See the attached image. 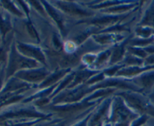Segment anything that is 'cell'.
Returning <instances> with one entry per match:
<instances>
[{"mask_svg":"<svg viewBox=\"0 0 154 126\" xmlns=\"http://www.w3.org/2000/svg\"><path fill=\"white\" fill-rule=\"evenodd\" d=\"M140 115L132 110L120 96H112L108 123L111 126H131Z\"/></svg>","mask_w":154,"mask_h":126,"instance_id":"cell-1","label":"cell"},{"mask_svg":"<svg viewBox=\"0 0 154 126\" xmlns=\"http://www.w3.org/2000/svg\"><path fill=\"white\" fill-rule=\"evenodd\" d=\"M114 94L121 97L126 104L138 115L154 117V104L147 94L138 92L121 90Z\"/></svg>","mask_w":154,"mask_h":126,"instance_id":"cell-2","label":"cell"},{"mask_svg":"<svg viewBox=\"0 0 154 126\" xmlns=\"http://www.w3.org/2000/svg\"><path fill=\"white\" fill-rule=\"evenodd\" d=\"M42 66L38 62L30 59L24 56L17 50L16 44L13 43L11 46L10 54H9L8 63L6 77L9 78L14 76L17 72L26 69L35 68Z\"/></svg>","mask_w":154,"mask_h":126,"instance_id":"cell-3","label":"cell"},{"mask_svg":"<svg viewBox=\"0 0 154 126\" xmlns=\"http://www.w3.org/2000/svg\"><path fill=\"white\" fill-rule=\"evenodd\" d=\"M57 8L66 16L78 18L79 20L91 18L96 14L95 10H91L84 2L75 1H50Z\"/></svg>","mask_w":154,"mask_h":126,"instance_id":"cell-4","label":"cell"},{"mask_svg":"<svg viewBox=\"0 0 154 126\" xmlns=\"http://www.w3.org/2000/svg\"><path fill=\"white\" fill-rule=\"evenodd\" d=\"M52 70H50L49 68L45 66H40L35 68L26 69L17 72L14 76L27 82L29 84L36 86L37 89L38 86L40 85L51 73Z\"/></svg>","mask_w":154,"mask_h":126,"instance_id":"cell-5","label":"cell"},{"mask_svg":"<svg viewBox=\"0 0 154 126\" xmlns=\"http://www.w3.org/2000/svg\"><path fill=\"white\" fill-rule=\"evenodd\" d=\"M16 46L17 50L24 56L38 62L42 66L48 68V58L45 50L38 44L17 41Z\"/></svg>","mask_w":154,"mask_h":126,"instance_id":"cell-6","label":"cell"},{"mask_svg":"<svg viewBox=\"0 0 154 126\" xmlns=\"http://www.w3.org/2000/svg\"><path fill=\"white\" fill-rule=\"evenodd\" d=\"M42 2L46 10L48 18L52 20L54 24L57 26L59 33L65 40L69 33L67 27V19H66L67 16H66L58 8H57L54 4H51L50 1H42Z\"/></svg>","mask_w":154,"mask_h":126,"instance_id":"cell-7","label":"cell"},{"mask_svg":"<svg viewBox=\"0 0 154 126\" xmlns=\"http://www.w3.org/2000/svg\"><path fill=\"white\" fill-rule=\"evenodd\" d=\"M112 96L104 99L102 103L96 106L90 117L89 126H97L100 123L108 122Z\"/></svg>","mask_w":154,"mask_h":126,"instance_id":"cell-8","label":"cell"},{"mask_svg":"<svg viewBox=\"0 0 154 126\" xmlns=\"http://www.w3.org/2000/svg\"><path fill=\"white\" fill-rule=\"evenodd\" d=\"M128 36L120 33L106 32L93 34L91 37V39L99 46L106 48L114 46L117 44L124 40Z\"/></svg>","mask_w":154,"mask_h":126,"instance_id":"cell-9","label":"cell"},{"mask_svg":"<svg viewBox=\"0 0 154 126\" xmlns=\"http://www.w3.org/2000/svg\"><path fill=\"white\" fill-rule=\"evenodd\" d=\"M132 36L133 33L128 36L124 40L112 46V52H111V56L108 66L120 64L123 62L127 54V47Z\"/></svg>","mask_w":154,"mask_h":126,"instance_id":"cell-10","label":"cell"},{"mask_svg":"<svg viewBox=\"0 0 154 126\" xmlns=\"http://www.w3.org/2000/svg\"><path fill=\"white\" fill-rule=\"evenodd\" d=\"M132 80L147 94V92L153 90L154 88V70L144 72L132 78Z\"/></svg>","mask_w":154,"mask_h":126,"instance_id":"cell-11","label":"cell"},{"mask_svg":"<svg viewBox=\"0 0 154 126\" xmlns=\"http://www.w3.org/2000/svg\"><path fill=\"white\" fill-rule=\"evenodd\" d=\"M99 72V71H98V70H90V69L84 67L82 64H81L79 67L75 69V78H74L73 81L67 89H71V88L78 86L81 84L86 83L92 76H94Z\"/></svg>","mask_w":154,"mask_h":126,"instance_id":"cell-12","label":"cell"},{"mask_svg":"<svg viewBox=\"0 0 154 126\" xmlns=\"http://www.w3.org/2000/svg\"><path fill=\"white\" fill-rule=\"evenodd\" d=\"M72 70L73 69H55L54 70H52L48 77L40 85L38 86L37 89H43L59 83L60 81L63 80L68 74L70 73Z\"/></svg>","mask_w":154,"mask_h":126,"instance_id":"cell-13","label":"cell"},{"mask_svg":"<svg viewBox=\"0 0 154 126\" xmlns=\"http://www.w3.org/2000/svg\"><path fill=\"white\" fill-rule=\"evenodd\" d=\"M154 70V65L152 66H139V67H126L122 68L117 73L115 77L126 78V79H132L144 72Z\"/></svg>","mask_w":154,"mask_h":126,"instance_id":"cell-14","label":"cell"},{"mask_svg":"<svg viewBox=\"0 0 154 126\" xmlns=\"http://www.w3.org/2000/svg\"><path fill=\"white\" fill-rule=\"evenodd\" d=\"M137 26H148L154 28V1L149 2V4L143 12Z\"/></svg>","mask_w":154,"mask_h":126,"instance_id":"cell-15","label":"cell"},{"mask_svg":"<svg viewBox=\"0 0 154 126\" xmlns=\"http://www.w3.org/2000/svg\"><path fill=\"white\" fill-rule=\"evenodd\" d=\"M76 69V68H75ZM75 69H73L70 73L68 74L63 80L60 81V82L58 83L57 86L56 87V88L54 89V92L53 94H51V102L53 98L56 97L57 94H59L60 93H61L62 92L64 91V90L67 89L69 88V86L71 85V83L73 81L74 78H75Z\"/></svg>","mask_w":154,"mask_h":126,"instance_id":"cell-16","label":"cell"},{"mask_svg":"<svg viewBox=\"0 0 154 126\" xmlns=\"http://www.w3.org/2000/svg\"><path fill=\"white\" fill-rule=\"evenodd\" d=\"M26 30L29 37L32 39H33L37 43V44H41V42H42L41 36L38 32L37 28H36L35 26L34 25V22L32 20L31 17L26 19Z\"/></svg>","mask_w":154,"mask_h":126,"instance_id":"cell-17","label":"cell"},{"mask_svg":"<svg viewBox=\"0 0 154 126\" xmlns=\"http://www.w3.org/2000/svg\"><path fill=\"white\" fill-rule=\"evenodd\" d=\"M133 34L135 37L141 38H150L154 37V28L148 26H136Z\"/></svg>","mask_w":154,"mask_h":126,"instance_id":"cell-18","label":"cell"},{"mask_svg":"<svg viewBox=\"0 0 154 126\" xmlns=\"http://www.w3.org/2000/svg\"><path fill=\"white\" fill-rule=\"evenodd\" d=\"M123 65L126 67H139V66H143L144 64V59L138 58L132 54L128 53L126 54V57L123 62H121Z\"/></svg>","mask_w":154,"mask_h":126,"instance_id":"cell-19","label":"cell"},{"mask_svg":"<svg viewBox=\"0 0 154 126\" xmlns=\"http://www.w3.org/2000/svg\"><path fill=\"white\" fill-rule=\"evenodd\" d=\"M2 4H4V7L13 14L16 15L20 18L25 16L23 11L19 8L18 5H17V4H15L14 2H3Z\"/></svg>","mask_w":154,"mask_h":126,"instance_id":"cell-20","label":"cell"},{"mask_svg":"<svg viewBox=\"0 0 154 126\" xmlns=\"http://www.w3.org/2000/svg\"><path fill=\"white\" fill-rule=\"evenodd\" d=\"M127 52L129 54L135 56L138 58L144 59L148 56L143 47H138V46H128Z\"/></svg>","mask_w":154,"mask_h":126,"instance_id":"cell-21","label":"cell"},{"mask_svg":"<svg viewBox=\"0 0 154 126\" xmlns=\"http://www.w3.org/2000/svg\"><path fill=\"white\" fill-rule=\"evenodd\" d=\"M29 3L31 8H34L35 10L37 11V13L39 14L41 16H43L44 18H48L46 10H45V7H44L42 2L32 1V2H29Z\"/></svg>","mask_w":154,"mask_h":126,"instance_id":"cell-22","label":"cell"},{"mask_svg":"<svg viewBox=\"0 0 154 126\" xmlns=\"http://www.w3.org/2000/svg\"><path fill=\"white\" fill-rule=\"evenodd\" d=\"M96 108H95V109H96ZM93 110H92L91 112H89L87 115H86L85 116L83 117L82 118H81V119L78 120V122H75L74 124H71V125L69 126H89V122H90V117H91V115L92 113H93Z\"/></svg>","mask_w":154,"mask_h":126,"instance_id":"cell-23","label":"cell"},{"mask_svg":"<svg viewBox=\"0 0 154 126\" xmlns=\"http://www.w3.org/2000/svg\"><path fill=\"white\" fill-rule=\"evenodd\" d=\"M144 66H152L154 65V54H150L144 59Z\"/></svg>","mask_w":154,"mask_h":126,"instance_id":"cell-24","label":"cell"},{"mask_svg":"<svg viewBox=\"0 0 154 126\" xmlns=\"http://www.w3.org/2000/svg\"><path fill=\"white\" fill-rule=\"evenodd\" d=\"M144 49L148 55H150V54H154V43L151 44L146 46V47H144Z\"/></svg>","mask_w":154,"mask_h":126,"instance_id":"cell-25","label":"cell"},{"mask_svg":"<svg viewBox=\"0 0 154 126\" xmlns=\"http://www.w3.org/2000/svg\"><path fill=\"white\" fill-rule=\"evenodd\" d=\"M148 97L150 99V100L152 101V103L154 104V91H152L151 92L148 94Z\"/></svg>","mask_w":154,"mask_h":126,"instance_id":"cell-26","label":"cell"},{"mask_svg":"<svg viewBox=\"0 0 154 126\" xmlns=\"http://www.w3.org/2000/svg\"></svg>","mask_w":154,"mask_h":126,"instance_id":"cell-27","label":"cell"},{"mask_svg":"<svg viewBox=\"0 0 154 126\" xmlns=\"http://www.w3.org/2000/svg\"></svg>","mask_w":154,"mask_h":126,"instance_id":"cell-28","label":"cell"}]
</instances>
